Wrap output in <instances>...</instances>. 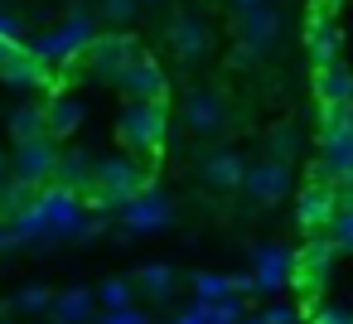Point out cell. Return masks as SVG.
<instances>
[{
	"label": "cell",
	"mask_w": 353,
	"mask_h": 324,
	"mask_svg": "<svg viewBox=\"0 0 353 324\" xmlns=\"http://www.w3.org/2000/svg\"><path fill=\"white\" fill-rule=\"evenodd\" d=\"M92 39H97V25H92V15H88V10H73V15H68L59 30H44V34H34L25 49L54 68V63H73V59H78V54L92 44Z\"/></svg>",
	"instance_id": "6da1fadb"
},
{
	"label": "cell",
	"mask_w": 353,
	"mask_h": 324,
	"mask_svg": "<svg viewBox=\"0 0 353 324\" xmlns=\"http://www.w3.org/2000/svg\"><path fill=\"white\" fill-rule=\"evenodd\" d=\"M97 324H150V314H145V310H136V305H121V310H107Z\"/></svg>",
	"instance_id": "f546056e"
},
{
	"label": "cell",
	"mask_w": 353,
	"mask_h": 324,
	"mask_svg": "<svg viewBox=\"0 0 353 324\" xmlns=\"http://www.w3.org/2000/svg\"><path fill=\"white\" fill-rule=\"evenodd\" d=\"M305 324H353V310H343V305H324V300H310V305H305Z\"/></svg>",
	"instance_id": "d4e9b609"
},
{
	"label": "cell",
	"mask_w": 353,
	"mask_h": 324,
	"mask_svg": "<svg viewBox=\"0 0 353 324\" xmlns=\"http://www.w3.org/2000/svg\"><path fill=\"white\" fill-rule=\"evenodd\" d=\"M15 305H20V310H30V314H39V310H49V305H54V290H49V285H25V290L15 295Z\"/></svg>",
	"instance_id": "83f0119b"
},
{
	"label": "cell",
	"mask_w": 353,
	"mask_h": 324,
	"mask_svg": "<svg viewBox=\"0 0 353 324\" xmlns=\"http://www.w3.org/2000/svg\"><path fill=\"white\" fill-rule=\"evenodd\" d=\"M97 300H102L107 310H121V305H131V281H126V276H112V281H102V285H97Z\"/></svg>",
	"instance_id": "4316f807"
},
{
	"label": "cell",
	"mask_w": 353,
	"mask_h": 324,
	"mask_svg": "<svg viewBox=\"0 0 353 324\" xmlns=\"http://www.w3.org/2000/svg\"><path fill=\"white\" fill-rule=\"evenodd\" d=\"M0 184H6V150H0Z\"/></svg>",
	"instance_id": "d590c367"
},
{
	"label": "cell",
	"mask_w": 353,
	"mask_h": 324,
	"mask_svg": "<svg viewBox=\"0 0 353 324\" xmlns=\"http://www.w3.org/2000/svg\"><path fill=\"white\" fill-rule=\"evenodd\" d=\"M136 6H141V0H102V20L126 25V20H136Z\"/></svg>",
	"instance_id": "f1b7e54d"
},
{
	"label": "cell",
	"mask_w": 353,
	"mask_h": 324,
	"mask_svg": "<svg viewBox=\"0 0 353 324\" xmlns=\"http://www.w3.org/2000/svg\"><path fill=\"white\" fill-rule=\"evenodd\" d=\"M54 179H59V189H68V194H97V160H92L88 150H63Z\"/></svg>",
	"instance_id": "5bb4252c"
},
{
	"label": "cell",
	"mask_w": 353,
	"mask_h": 324,
	"mask_svg": "<svg viewBox=\"0 0 353 324\" xmlns=\"http://www.w3.org/2000/svg\"><path fill=\"white\" fill-rule=\"evenodd\" d=\"M242 324H266V319H261V314H256V319H242Z\"/></svg>",
	"instance_id": "74e56055"
},
{
	"label": "cell",
	"mask_w": 353,
	"mask_h": 324,
	"mask_svg": "<svg viewBox=\"0 0 353 324\" xmlns=\"http://www.w3.org/2000/svg\"><path fill=\"white\" fill-rule=\"evenodd\" d=\"M295 271V252L276 247V242H261L252 252V276H256V295H276Z\"/></svg>",
	"instance_id": "ba28073f"
},
{
	"label": "cell",
	"mask_w": 353,
	"mask_h": 324,
	"mask_svg": "<svg viewBox=\"0 0 353 324\" xmlns=\"http://www.w3.org/2000/svg\"><path fill=\"white\" fill-rule=\"evenodd\" d=\"M199 179H203L208 189H218V194H232V189H242V179H247V160H242L237 150H213V155H203Z\"/></svg>",
	"instance_id": "8fae6325"
},
{
	"label": "cell",
	"mask_w": 353,
	"mask_h": 324,
	"mask_svg": "<svg viewBox=\"0 0 353 324\" xmlns=\"http://www.w3.org/2000/svg\"><path fill=\"white\" fill-rule=\"evenodd\" d=\"M184 126L194 136H218L228 126V102L218 88H189L184 92Z\"/></svg>",
	"instance_id": "52a82bcc"
},
{
	"label": "cell",
	"mask_w": 353,
	"mask_h": 324,
	"mask_svg": "<svg viewBox=\"0 0 353 324\" xmlns=\"http://www.w3.org/2000/svg\"><path fill=\"white\" fill-rule=\"evenodd\" d=\"M228 6H232V10L242 15V10H256V6H266V0H228Z\"/></svg>",
	"instance_id": "e575fe53"
},
{
	"label": "cell",
	"mask_w": 353,
	"mask_h": 324,
	"mask_svg": "<svg viewBox=\"0 0 353 324\" xmlns=\"http://www.w3.org/2000/svg\"><path fill=\"white\" fill-rule=\"evenodd\" d=\"M92 305H97V290H88V285H68V290H59L54 295V319L59 324H88L92 319Z\"/></svg>",
	"instance_id": "ac0fdd59"
},
{
	"label": "cell",
	"mask_w": 353,
	"mask_h": 324,
	"mask_svg": "<svg viewBox=\"0 0 353 324\" xmlns=\"http://www.w3.org/2000/svg\"><path fill=\"white\" fill-rule=\"evenodd\" d=\"M261 319H266V324H295V319H300V314H295V310H290V305H271V310H266V314H261Z\"/></svg>",
	"instance_id": "836d02e7"
},
{
	"label": "cell",
	"mask_w": 353,
	"mask_h": 324,
	"mask_svg": "<svg viewBox=\"0 0 353 324\" xmlns=\"http://www.w3.org/2000/svg\"><path fill=\"white\" fill-rule=\"evenodd\" d=\"M170 223V199L165 194H136L131 203H121V227L126 232H155V227H165Z\"/></svg>",
	"instance_id": "7c38bea8"
},
{
	"label": "cell",
	"mask_w": 353,
	"mask_h": 324,
	"mask_svg": "<svg viewBox=\"0 0 353 324\" xmlns=\"http://www.w3.org/2000/svg\"><path fill=\"white\" fill-rule=\"evenodd\" d=\"M194 295L199 300H228L232 295V276H218V271H194Z\"/></svg>",
	"instance_id": "cb8c5ba5"
},
{
	"label": "cell",
	"mask_w": 353,
	"mask_h": 324,
	"mask_svg": "<svg viewBox=\"0 0 353 324\" xmlns=\"http://www.w3.org/2000/svg\"><path fill=\"white\" fill-rule=\"evenodd\" d=\"M59 145H54V136L44 131V136H34V141H15V160H10V179H20V184H30V189H44L49 179H54V170H59Z\"/></svg>",
	"instance_id": "277c9868"
},
{
	"label": "cell",
	"mask_w": 353,
	"mask_h": 324,
	"mask_svg": "<svg viewBox=\"0 0 353 324\" xmlns=\"http://www.w3.org/2000/svg\"><path fill=\"white\" fill-rule=\"evenodd\" d=\"M305 44H310V63H314V68L339 63V30H334L324 15H310V25H305Z\"/></svg>",
	"instance_id": "e0dca14e"
},
{
	"label": "cell",
	"mask_w": 353,
	"mask_h": 324,
	"mask_svg": "<svg viewBox=\"0 0 353 324\" xmlns=\"http://www.w3.org/2000/svg\"><path fill=\"white\" fill-rule=\"evenodd\" d=\"M170 44H174L179 59H199V54L208 49V25H203L199 15H179V20L170 25Z\"/></svg>",
	"instance_id": "ffe728a7"
},
{
	"label": "cell",
	"mask_w": 353,
	"mask_h": 324,
	"mask_svg": "<svg viewBox=\"0 0 353 324\" xmlns=\"http://www.w3.org/2000/svg\"><path fill=\"white\" fill-rule=\"evenodd\" d=\"M117 88H121L131 102H165V92H170V78H165L160 59H145V54H136V59L121 68Z\"/></svg>",
	"instance_id": "8992f818"
},
{
	"label": "cell",
	"mask_w": 353,
	"mask_h": 324,
	"mask_svg": "<svg viewBox=\"0 0 353 324\" xmlns=\"http://www.w3.org/2000/svg\"><path fill=\"white\" fill-rule=\"evenodd\" d=\"M136 281L155 295V300H170V285H174V271L165 266V261H150V266H141L136 271Z\"/></svg>",
	"instance_id": "603a6c76"
},
{
	"label": "cell",
	"mask_w": 353,
	"mask_h": 324,
	"mask_svg": "<svg viewBox=\"0 0 353 324\" xmlns=\"http://www.w3.org/2000/svg\"><path fill=\"white\" fill-rule=\"evenodd\" d=\"M0 232H6V218H0Z\"/></svg>",
	"instance_id": "f35d334b"
},
{
	"label": "cell",
	"mask_w": 353,
	"mask_h": 324,
	"mask_svg": "<svg viewBox=\"0 0 353 324\" xmlns=\"http://www.w3.org/2000/svg\"><path fill=\"white\" fill-rule=\"evenodd\" d=\"M0 39H6V44H25V25H20L15 10H0Z\"/></svg>",
	"instance_id": "1f68e13d"
},
{
	"label": "cell",
	"mask_w": 353,
	"mask_h": 324,
	"mask_svg": "<svg viewBox=\"0 0 353 324\" xmlns=\"http://www.w3.org/2000/svg\"><path fill=\"white\" fill-rule=\"evenodd\" d=\"M339 213V203H334V184H324V179H310L305 184V194H300V203H295V223L314 237V232H324L329 227V218Z\"/></svg>",
	"instance_id": "30bf717a"
},
{
	"label": "cell",
	"mask_w": 353,
	"mask_h": 324,
	"mask_svg": "<svg viewBox=\"0 0 353 324\" xmlns=\"http://www.w3.org/2000/svg\"><path fill=\"white\" fill-rule=\"evenodd\" d=\"M121 145L136 155H155L165 145V102H131L121 112Z\"/></svg>",
	"instance_id": "3957f363"
},
{
	"label": "cell",
	"mask_w": 353,
	"mask_h": 324,
	"mask_svg": "<svg viewBox=\"0 0 353 324\" xmlns=\"http://www.w3.org/2000/svg\"><path fill=\"white\" fill-rule=\"evenodd\" d=\"M208 324H242V305L228 295V300H213V319Z\"/></svg>",
	"instance_id": "4dcf8cb0"
},
{
	"label": "cell",
	"mask_w": 353,
	"mask_h": 324,
	"mask_svg": "<svg viewBox=\"0 0 353 324\" xmlns=\"http://www.w3.org/2000/svg\"><path fill=\"white\" fill-rule=\"evenodd\" d=\"M324 237H329V242H334L339 252H348V247H353V208H339V213L329 218Z\"/></svg>",
	"instance_id": "484cf974"
},
{
	"label": "cell",
	"mask_w": 353,
	"mask_h": 324,
	"mask_svg": "<svg viewBox=\"0 0 353 324\" xmlns=\"http://www.w3.org/2000/svg\"><path fill=\"white\" fill-rule=\"evenodd\" d=\"M295 155H300V131H295V126H276V131L266 136V160L290 165Z\"/></svg>",
	"instance_id": "7402d4cb"
},
{
	"label": "cell",
	"mask_w": 353,
	"mask_h": 324,
	"mask_svg": "<svg viewBox=\"0 0 353 324\" xmlns=\"http://www.w3.org/2000/svg\"><path fill=\"white\" fill-rule=\"evenodd\" d=\"M237 39H247L252 49H271L276 39H281V10L271 6V0H266V6H256V10H242L237 15Z\"/></svg>",
	"instance_id": "4fadbf2b"
},
{
	"label": "cell",
	"mask_w": 353,
	"mask_h": 324,
	"mask_svg": "<svg viewBox=\"0 0 353 324\" xmlns=\"http://www.w3.org/2000/svg\"><path fill=\"white\" fill-rule=\"evenodd\" d=\"M242 189H247V199H256V203H281V199L290 194V165H281V160L247 165Z\"/></svg>",
	"instance_id": "9c48e42d"
},
{
	"label": "cell",
	"mask_w": 353,
	"mask_h": 324,
	"mask_svg": "<svg viewBox=\"0 0 353 324\" xmlns=\"http://www.w3.org/2000/svg\"><path fill=\"white\" fill-rule=\"evenodd\" d=\"M145 189H150V174L136 160H121V155L117 160H97V194H92L97 208H121V203H131Z\"/></svg>",
	"instance_id": "7a4b0ae2"
},
{
	"label": "cell",
	"mask_w": 353,
	"mask_h": 324,
	"mask_svg": "<svg viewBox=\"0 0 353 324\" xmlns=\"http://www.w3.org/2000/svg\"><path fill=\"white\" fill-rule=\"evenodd\" d=\"M83 126V102L78 97H68V92H59L54 102H44V131L59 141V136H73Z\"/></svg>",
	"instance_id": "d6986e66"
},
{
	"label": "cell",
	"mask_w": 353,
	"mask_h": 324,
	"mask_svg": "<svg viewBox=\"0 0 353 324\" xmlns=\"http://www.w3.org/2000/svg\"><path fill=\"white\" fill-rule=\"evenodd\" d=\"M261 63V49H252L247 39H237L232 44V68H256Z\"/></svg>",
	"instance_id": "d6a6232c"
},
{
	"label": "cell",
	"mask_w": 353,
	"mask_h": 324,
	"mask_svg": "<svg viewBox=\"0 0 353 324\" xmlns=\"http://www.w3.org/2000/svg\"><path fill=\"white\" fill-rule=\"evenodd\" d=\"M136 54H141V44H136L131 34H97L78 59H83V73H92V78H102V83H117L121 68H126Z\"/></svg>",
	"instance_id": "5b68a950"
},
{
	"label": "cell",
	"mask_w": 353,
	"mask_h": 324,
	"mask_svg": "<svg viewBox=\"0 0 353 324\" xmlns=\"http://www.w3.org/2000/svg\"><path fill=\"white\" fill-rule=\"evenodd\" d=\"M314 97H319V107H343V102H353V73H348L343 63L314 68Z\"/></svg>",
	"instance_id": "2e32d148"
},
{
	"label": "cell",
	"mask_w": 353,
	"mask_h": 324,
	"mask_svg": "<svg viewBox=\"0 0 353 324\" xmlns=\"http://www.w3.org/2000/svg\"><path fill=\"white\" fill-rule=\"evenodd\" d=\"M141 6H170V0H141Z\"/></svg>",
	"instance_id": "8d00e7d4"
},
{
	"label": "cell",
	"mask_w": 353,
	"mask_h": 324,
	"mask_svg": "<svg viewBox=\"0 0 353 324\" xmlns=\"http://www.w3.org/2000/svg\"><path fill=\"white\" fill-rule=\"evenodd\" d=\"M10 136H15V141H34V136H44V102H25V107L10 117Z\"/></svg>",
	"instance_id": "44dd1931"
},
{
	"label": "cell",
	"mask_w": 353,
	"mask_h": 324,
	"mask_svg": "<svg viewBox=\"0 0 353 324\" xmlns=\"http://www.w3.org/2000/svg\"><path fill=\"white\" fill-rule=\"evenodd\" d=\"M0 78H6L10 88H44L49 83V63L34 59L30 49H15L6 63H0Z\"/></svg>",
	"instance_id": "9a60e30c"
}]
</instances>
